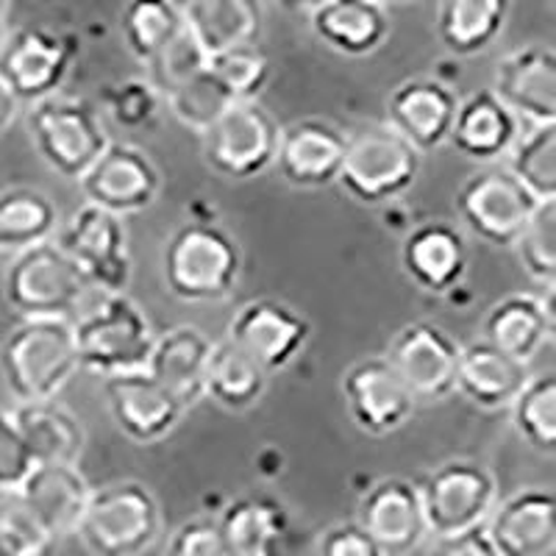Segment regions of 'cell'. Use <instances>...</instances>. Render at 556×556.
I'll return each instance as SVG.
<instances>
[{"label": "cell", "instance_id": "8d00e7d4", "mask_svg": "<svg viewBox=\"0 0 556 556\" xmlns=\"http://www.w3.org/2000/svg\"><path fill=\"white\" fill-rule=\"evenodd\" d=\"M509 167L520 184L538 201H556V123L531 126L513 146Z\"/></svg>", "mask_w": 556, "mask_h": 556}, {"label": "cell", "instance_id": "ab89813d", "mask_svg": "<svg viewBox=\"0 0 556 556\" xmlns=\"http://www.w3.org/2000/svg\"><path fill=\"white\" fill-rule=\"evenodd\" d=\"M515 253L523 270L534 281L554 287L556 278V201H543L529 223L523 226L520 237L515 240Z\"/></svg>", "mask_w": 556, "mask_h": 556}, {"label": "cell", "instance_id": "7bdbcfd3", "mask_svg": "<svg viewBox=\"0 0 556 556\" xmlns=\"http://www.w3.org/2000/svg\"><path fill=\"white\" fill-rule=\"evenodd\" d=\"M56 540L12 501L0 509V556H51Z\"/></svg>", "mask_w": 556, "mask_h": 556}, {"label": "cell", "instance_id": "484cf974", "mask_svg": "<svg viewBox=\"0 0 556 556\" xmlns=\"http://www.w3.org/2000/svg\"><path fill=\"white\" fill-rule=\"evenodd\" d=\"M212 354V340L195 326H176L153 337L146 374L192 409L203 399V376Z\"/></svg>", "mask_w": 556, "mask_h": 556}, {"label": "cell", "instance_id": "ee69618b", "mask_svg": "<svg viewBox=\"0 0 556 556\" xmlns=\"http://www.w3.org/2000/svg\"><path fill=\"white\" fill-rule=\"evenodd\" d=\"M101 98L114 123H121L126 128H142L156 117L159 92L142 78L112 84V87L103 89Z\"/></svg>", "mask_w": 556, "mask_h": 556}, {"label": "cell", "instance_id": "1f68e13d", "mask_svg": "<svg viewBox=\"0 0 556 556\" xmlns=\"http://www.w3.org/2000/svg\"><path fill=\"white\" fill-rule=\"evenodd\" d=\"M181 14L208 59L240 45H256L262 31L260 0H184Z\"/></svg>", "mask_w": 556, "mask_h": 556}, {"label": "cell", "instance_id": "603a6c76", "mask_svg": "<svg viewBox=\"0 0 556 556\" xmlns=\"http://www.w3.org/2000/svg\"><path fill=\"white\" fill-rule=\"evenodd\" d=\"M92 486L84 479L78 465L48 462V465H34L28 479L14 493V501L59 543L67 534H76Z\"/></svg>", "mask_w": 556, "mask_h": 556}, {"label": "cell", "instance_id": "30bf717a", "mask_svg": "<svg viewBox=\"0 0 556 556\" xmlns=\"http://www.w3.org/2000/svg\"><path fill=\"white\" fill-rule=\"evenodd\" d=\"M278 131L262 103L237 101L201 134L203 159L223 178L245 181L262 176L276 162Z\"/></svg>", "mask_w": 556, "mask_h": 556}, {"label": "cell", "instance_id": "e0dca14e", "mask_svg": "<svg viewBox=\"0 0 556 556\" xmlns=\"http://www.w3.org/2000/svg\"><path fill=\"white\" fill-rule=\"evenodd\" d=\"M356 523L374 538L384 556H406L429 538L417 484L401 476L376 481L359 501Z\"/></svg>", "mask_w": 556, "mask_h": 556}, {"label": "cell", "instance_id": "e575fe53", "mask_svg": "<svg viewBox=\"0 0 556 556\" xmlns=\"http://www.w3.org/2000/svg\"><path fill=\"white\" fill-rule=\"evenodd\" d=\"M59 212L48 195L31 187L0 192V248L26 251L37 242L53 240Z\"/></svg>", "mask_w": 556, "mask_h": 556}, {"label": "cell", "instance_id": "bcb514c9", "mask_svg": "<svg viewBox=\"0 0 556 556\" xmlns=\"http://www.w3.org/2000/svg\"><path fill=\"white\" fill-rule=\"evenodd\" d=\"M167 556H228L217 518H192L178 526L167 545Z\"/></svg>", "mask_w": 556, "mask_h": 556}, {"label": "cell", "instance_id": "cb8c5ba5", "mask_svg": "<svg viewBox=\"0 0 556 556\" xmlns=\"http://www.w3.org/2000/svg\"><path fill=\"white\" fill-rule=\"evenodd\" d=\"M554 287L543 295L513 292L484 315L481 340L498 348L501 354L513 356L529 365L540 348L554 337Z\"/></svg>", "mask_w": 556, "mask_h": 556}, {"label": "cell", "instance_id": "7a4b0ae2", "mask_svg": "<svg viewBox=\"0 0 556 556\" xmlns=\"http://www.w3.org/2000/svg\"><path fill=\"white\" fill-rule=\"evenodd\" d=\"M240 270L237 240L208 220L184 223L162 248V278L181 304H220L235 292Z\"/></svg>", "mask_w": 556, "mask_h": 556}, {"label": "cell", "instance_id": "6da1fadb", "mask_svg": "<svg viewBox=\"0 0 556 556\" xmlns=\"http://www.w3.org/2000/svg\"><path fill=\"white\" fill-rule=\"evenodd\" d=\"M73 337L78 367L109 379L146 370L156 334L131 298L92 290L73 315Z\"/></svg>", "mask_w": 556, "mask_h": 556}, {"label": "cell", "instance_id": "f546056e", "mask_svg": "<svg viewBox=\"0 0 556 556\" xmlns=\"http://www.w3.org/2000/svg\"><path fill=\"white\" fill-rule=\"evenodd\" d=\"M312 31L342 56H370L390 37V14L376 0H329L309 17Z\"/></svg>", "mask_w": 556, "mask_h": 556}, {"label": "cell", "instance_id": "7402d4cb", "mask_svg": "<svg viewBox=\"0 0 556 556\" xmlns=\"http://www.w3.org/2000/svg\"><path fill=\"white\" fill-rule=\"evenodd\" d=\"M459 98L437 78H409L387 98V126L395 128L417 153H431L448 142Z\"/></svg>", "mask_w": 556, "mask_h": 556}, {"label": "cell", "instance_id": "681fc988", "mask_svg": "<svg viewBox=\"0 0 556 556\" xmlns=\"http://www.w3.org/2000/svg\"><path fill=\"white\" fill-rule=\"evenodd\" d=\"M17 98L9 92V87L3 81H0V137L9 131V126L14 123V117H17Z\"/></svg>", "mask_w": 556, "mask_h": 556}, {"label": "cell", "instance_id": "836d02e7", "mask_svg": "<svg viewBox=\"0 0 556 556\" xmlns=\"http://www.w3.org/2000/svg\"><path fill=\"white\" fill-rule=\"evenodd\" d=\"M267 390V374L231 340L212 342L203 376V399H212L226 412H248Z\"/></svg>", "mask_w": 556, "mask_h": 556}, {"label": "cell", "instance_id": "9c48e42d", "mask_svg": "<svg viewBox=\"0 0 556 556\" xmlns=\"http://www.w3.org/2000/svg\"><path fill=\"white\" fill-rule=\"evenodd\" d=\"M540 203L513 173L495 165L465 178L456 192L462 226L493 248H513Z\"/></svg>", "mask_w": 556, "mask_h": 556}, {"label": "cell", "instance_id": "8992f818", "mask_svg": "<svg viewBox=\"0 0 556 556\" xmlns=\"http://www.w3.org/2000/svg\"><path fill=\"white\" fill-rule=\"evenodd\" d=\"M420 156L395 128L379 123H362L345 134V153L337 184L356 203L379 206L412 190L420 176Z\"/></svg>", "mask_w": 556, "mask_h": 556}, {"label": "cell", "instance_id": "83f0119b", "mask_svg": "<svg viewBox=\"0 0 556 556\" xmlns=\"http://www.w3.org/2000/svg\"><path fill=\"white\" fill-rule=\"evenodd\" d=\"M531 379L529 365L513 356L501 354L498 348L476 340L459 351L456 367V390L479 409H509L526 381Z\"/></svg>", "mask_w": 556, "mask_h": 556}, {"label": "cell", "instance_id": "d4e9b609", "mask_svg": "<svg viewBox=\"0 0 556 556\" xmlns=\"http://www.w3.org/2000/svg\"><path fill=\"white\" fill-rule=\"evenodd\" d=\"M401 265L420 290L443 295L468 270V248L454 223L431 220L415 226L401 245Z\"/></svg>", "mask_w": 556, "mask_h": 556}, {"label": "cell", "instance_id": "4fadbf2b", "mask_svg": "<svg viewBox=\"0 0 556 556\" xmlns=\"http://www.w3.org/2000/svg\"><path fill=\"white\" fill-rule=\"evenodd\" d=\"M462 345L437 323L415 320L392 337L384 359L395 367L415 401L437 404L456 392Z\"/></svg>", "mask_w": 556, "mask_h": 556}, {"label": "cell", "instance_id": "4dcf8cb0", "mask_svg": "<svg viewBox=\"0 0 556 556\" xmlns=\"http://www.w3.org/2000/svg\"><path fill=\"white\" fill-rule=\"evenodd\" d=\"M9 412L37 465L48 462L78 465L87 445V431L67 406H59L56 401H37V404H17Z\"/></svg>", "mask_w": 556, "mask_h": 556}, {"label": "cell", "instance_id": "ffe728a7", "mask_svg": "<svg viewBox=\"0 0 556 556\" xmlns=\"http://www.w3.org/2000/svg\"><path fill=\"white\" fill-rule=\"evenodd\" d=\"M345 153V134L329 121L304 117L278 131L276 162L281 178L298 190H320L337 184Z\"/></svg>", "mask_w": 556, "mask_h": 556}, {"label": "cell", "instance_id": "52a82bcc", "mask_svg": "<svg viewBox=\"0 0 556 556\" xmlns=\"http://www.w3.org/2000/svg\"><path fill=\"white\" fill-rule=\"evenodd\" d=\"M26 123L39 159L53 173L73 181L96 165L112 142L98 109L84 98L62 92L31 103Z\"/></svg>", "mask_w": 556, "mask_h": 556}, {"label": "cell", "instance_id": "816d5d0a", "mask_svg": "<svg viewBox=\"0 0 556 556\" xmlns=\"http://www.w3.org/2000/svg\"><path fill=\"white\" fill-rule=\"evenodd\" d=\"M287 9H309V12H315V9H320L323 3H329V0H281Z\"/></svg>", "mask_w": 556, "mask_h": 556}, {"label": "cell", "instance_id": "74e56055", "mask_svg": "<svg viewBox=\"0 0 556 556\" xmlns=\"http://www.w3.org/2000/svg\"><path fill=\"white\" fill-rule=\"evenodd\" d=\"M513 424L518 437L538 454L556 448V376H531L513 401Z\"/></svg>", "mask_w": 556, "mask_h": 556}, {"label": "cell", "instance_id": "7c38bea8", "mask_svg": "<svg viewBox=\"0 0 556 556\" xmlns=\"http://www.w3.org/2000/svg\"><path fill=\"white\" fill-rule=\"evenodd\" d=\"M73 59L76 42L64 34L39 26L17 28L0 48V81L7 84L17 103L31 106L42 98L56 96Z\"/></svg>", "mask_w": 556, "mask_h": 556}, {"label": "cell", "instance_id": "5bb4252c", "mask_svg": "<svg viewBox=\"0 0 556 556\" xmlns=\"http://www.w3.org/2000/svg\"><path fill=\"white\" fill-rule=\"evenodd\" d=\"M84 201L126 217L151 206L162 192V173L142 148L109 142L98 162L78 178Z\"/></svg>", "mask_w": 556, "mask_h": 556}, {"label": "cell", "instance_id": "d6a6232c", "mask_svg": "<svg viewBox=\"0 0 556 556\" xmlns=\"http://www.w3.org/2000/svg\"><path fill=\"white\" fill-rule=\"evenodd\" d=\"M513 0H440L437 34L454 56L484 53L504 34Z\"/></svg>", "mask_w": 556, "mask_h": 556}, {"label": "cell", "instance_id": "60d3db41", "mask_svg": "<svg viewBox=\"0 0 556 556\" xmlns=\"http://www.w3.org/2000/svg\"><path fill=\"white\" fill-rule=\"evenodd\" d=\"M208 56L203 53L201 45L195 42L187 26L181 34L170 39V42L146 64L148 78L146 81L156 89L159 96H170L173 89H178L181 84H187L190 78L201 76L206 70Z\"/></svg>", "mask_w": 556, "mask_h": 556}, {"label": "cell", "instance_id": "f1b7e54d", "mask_svg": "<svg viewBox=\"0 0 556 556\" xmlns=\"http://www.w3.org/2000/svg\"><path fill=\"white\" fill-rule=\"evenodd\" d=\"M228 556H278L290 531V513L273 495H240L217 518Z\"/></svg>", "mask_w": 556, "mask_h": 556}, {"label": "cell", "instance_id": "9a60e30c", "mask_svg": "<svg viewBox=\"0 0 556 556\" xmlns=\"http://www.w3.org/2000/svg\"><path fill=\"white\" fill-rule=\"evenodd\" d=\"M309 320L276 298L248 301L228 326L226 340L251 356L267 376L285 370L295 362L309 340Z\"/></svg>", "mask_w": 556, "mask_h": 556}, {"label": "cell", "instance_id": "44dd1931", "mask_svg": "<svg viewBox=\"0 0 556 556\" xmlns=\"http://www.w3.org/2000/svg\"><path fill=\"white\" fill-rule=\"evenodd\" d=\"M498 556H551L556 548V495L523 486L498 501L484 523Z\"/></svg>", "mask_w": 556, "mask_h": 556}, {"label": "cell", "instance_id": "277c9868", "mask_svg": "<svg viewBox=\"0 0 556 556\" xmlns=\"http://www.w3.org/2000/svg\"><path fill=\"white\" fill-rule=\"evenodd\" d=\"M165 529L162 506L142 481H114L92 490L76 526L89 556H142Z\"/></svg>", "mask_w": 556, "mask_h": 556}, {"label": "cell", "instance_id": "c3c4849f", "mask_svg": "<svg viewBox=\"0 0 556 556\" xmlns=\"http://www.w3.org/2000/svg\"><path fill=\"white\" fill-rule=\"evenodd\" d=\"M434 556H498L493 540L484 526H473L451 538H440L434 545Z\"/></svg>", "mask_w": 556, "mask_h": 556}, {"label": "cell", "instance_id": "f5cc1de1", "mask_svg": "<svg viewBox=\"0 0 556 556\" xmlns=\"http://www.w3.org/2000/svg\"><path fill=\"white\" fill-rule=\"evenodd\" d=\"M376 3H379V7H395V3H412V0H376Z\"/></svg>", "mask_w": 556, "mask_h": 556}, {"label": "cell", "instance_id": "2e32d148", "mask_svg": "<svg viewBox=\"0 0 556 556\" xmlns=\"http://www.w3.org/2000/svg\"><path fill=\"white\" fill-rule=\"evenodd\" d=\"M342 399L365 434L399 431L415 415V395L384 356H367L342 374Z\"/></svg>", "mask_w": 556, "mask_h": 556}, {"label": "cell", "instance_id": "f35d334b", "mask_svg": "<svg viewBox=\"0 0 556 556\" xmlns=\"http://www.w3.org/2000/svg\"><path fill=\"white\" fill-rule=\"evenodd\" d=\"M206 70L231 103L256 101L270 78V62L256 45H240V48L217 53L208 59Z\"/></svg>", "mask_w": 556, "mask_h": 556}, {"label": "cell", "instance_id": "4316f807", "mask_svg": "<svg viewBox=\"0 0 556 556\" xmlns=\"http://www.w3.org/2000/svg\"><path fill=\"white\" fill-rule=\"evenodd\" d=\"M518 137V117L493 96V89H479L456 106L448 142L462 156L490 165L513 151Z\"/></svg>", "mask_w": 556, "mask_h": 556}, {"label": "cell", "instance_id": "ba28073f", "mask_svg": "<svg viewBox=\"0 0 556 556\" xmlns=\"http://www.w3.org/2000/svg\"><path fill=\"white\" fill-rule=\"evenodd\" d=\"M429 538H451L484 526L498 504V479L476 459L445 462L417 481Z\"/></svg>", "mask_w": 556, "mask_h": 556}, {"label": "cell", "instance_id": "d6986e66", "mask_svg": "<svg viewBox=\"0 0 556 556\" xmlns=\"http://www.w3.org/2000/svg\"><path fill=\"white\" fill-rule=\"evenodd\" d=\"M493 96L529 126L556 123V56L548 45H526L495 67Z\"/></svg>", "mask_w": 556, "mask_h": 556}, {"label": "cell", "instance_id": "d590c367", "mask_svg": "<svg viewBox=\"0 0 556 556\" xmlns=\"http://www.w3.org/2000/svg\"><path fill=\"white\" fill-rule=\"evenodd\" d=\"M121 31L128 53L139 64H148L184 31L181 7L176 0H128L121 14Z\"/></svg>", "mask_w": 556, "mask_h": 556}, {"label": "cell", "instance_id": "ac0fdd59", "mask_svg": "<svg viewBox=\"0 0 556 556\" xmlns=\"http://www.w3.org/2000/svg\"><path fill=\"white\" fill-rule=\"evenodd\" d=\"M103 392L114 426L139 445L165 440L187 415L181 401L159 384L146 370L103 379Z\"/></svg>", "mask_w": 556, "mask_h": 556}, {"label": "cell", "instance_id": "b9f144b4", "mask_svg": "<svg viewBox=\"0 0 556 556\" xmlns=\"http://www.w3.org/2000/svg\"><path fill=\"white\" fill-rule=\"evenodd\" d=\"M167 98V109L173 112L181 126L192 128V131L203 134L212 123L231 106L228 96L217 87V81L208 76V70H203L201 76L190 78L178 89H173Z\"/></svg>", "mask_w": 556, "mask_h": 556}, {"label": "cell", "instance_id": "f6af8a7d", "mask_svg": "<svg viewBox=\"0 0 556 556\" xmlns=\"http://www.w3.org/2000/svg\"><path fill=\"white\" fill-rule=\"evenodd\" d=\"M37 462L28 454L23 437L12 420V412L0 409V493L14 495L28 479Z\"/></svg>", "mask_w": 556, "mask_h": 556}, {"label": "cell", "instance_id": "f907efd6", "mask_svg": "<svg viewBox=\"0 0 556 556\" xmlns=\"http://www.w3.org/2000/svg\"><path fill=\"white\" fill-rule=\"evenodd\" d=\"M12 34V0H0V48Z\"/></svg>", "mask_w": 556, "mask_h": 556}, {"label": "cell", "instance_id": "7dc6e473", "mask_svg": "<svg viewBox=\"0 0 556 556\" xmlns=\"http://www.w3.org/2000/svg\"><path fill=\"white\" fill-rule=\"evenodd\" d=\"M317 556H384V551L356 520H348L323 531L317 540Z\"/></svg>", "mask_w": 556, "mask_h": 556}, {"label": "cell", "instance_id": "3957f363", "mask_svg": "<svg viewBox=\"0 0 556 556\" xmlns=\"http://www.w3.org/2000/svg\"><path fill=\"white\" fill-rule=\"evenodd\" d=\"M78 370L73 320H20L0 345V374L17 404L56 401Z\"/></svg>", "mask_w": 556, "mask_h": 556}, {"label": "cell", "instance_id": "5b68a950", "mask_svg": "<svg viewBox=\"0 0 556 556\" xmlns=\"http://www.w3.org/2000/svg\"><path fill=\"white\" fill-rule=\"evenodd\" d=\"M92 292L56 240L17 251L3 278V301L20 320H73Z\"/></svg>", "mask_w": 556, "mask_h": 556}, {"label": "cell", "instance_id": "8fae6325", "mask_svg": "<svg viewBox=\"0 0 556 556\" xmlns=\"http://www.w3.org/2000/svg\"><path fill=\"white\" fill-rule=\"evenodd\" d=\"M56 242L76 262L92 290L126 295L131 285V256L123 217L84 203L62 228Z\"/></svg>", "mask_w": 556, "mask_h": 556}]
</instances>
